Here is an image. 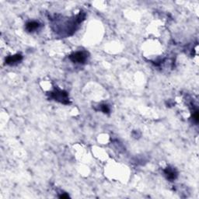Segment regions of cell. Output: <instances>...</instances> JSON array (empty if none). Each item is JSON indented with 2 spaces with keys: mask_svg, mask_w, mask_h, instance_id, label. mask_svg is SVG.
I'll use <instances>...</instances> for the list:
<instances>
[{
  "mask_svg": "<svg viewBox=\"0 0 199 199\" xmlns=\"http://www.w3.org/2000/svg\"><path fill=\"white\" fill-rule=\"evenodd\" d=\"M51 96L53 99L55 100V101L62 103V104H68L69 103L68 94L67 93L65 92V91L56 90H54V92L51 93Z\"/></svg>",
  "mask_w": 199,
  "mask_h": 199,
  "instance_id": "cell-1",
  "label": "cell"
},
{
  "mask_svg": "<svg viewBox=\"0 0 199 199\" xmlns=\"http://www.w3.org/2000/svg\"><path fill=\"white\" fill-rule=\"evenodd\" d=\"M69 58L73 62L84 63L87 58V54L84 51H77V52L71 54Z\"/></svg>",
  "mask_w": 199,
  "mask_h": 199,
  "instance_id": "cell-2",
  "label": "cell"
},
{
  "mask_svg": "<svg viewBox=\"0 0 199 199\" xmlns=\"http://www.w3.org/2000/svg\"><path fill=\"white\" fill-rule=\"evenodd\" d=\"M164 173L165 174H166L167 179L171 180V181L174 180L175 178L177 177V171L175 170V169H173V168L172 167H169V166L165 169Z\"/></svg>",
  "mask_w": 199,
  "mask_h": 199,
  "instance_id": "cell-3",
  "label": "cell"
},
{
  "mask_svg": "<svg viewBox=\"0 0 199 199\" xmlns=\"http://www.w3.org/2000/svg\"><path fill=\"white\" fill-rule=\"evenodd\" d=\"M22 60V56L20 54H16L13 56H10L6 59V63L8 65H13L19 62Z\"/></svg>",
  "mask_w": 199,
  "mask_h": 199,
  "instance_id": "cell-4",
  "label": "cell"
},
{
  "mask_svg": "<svg viewBox=\"0 0 199 199\" xmlns=\"http://www.w3.org/2000/svg\"><path fill=\"white\" fill-rule=\"evenodd\" d=\"M38 26H39V23H38V22L31 21L26 23V30H28L29 32H31L33 31V30H37V29L38 28Z\"/></svg>",
  "mask_w": 199,
  "mask_h": 199,
  "instance_id": "cell-5",
  "label": "cell"
},
{
  "mask_svg": "<svg viewBox=\"0 0 199 199\" xmlns=\"http://www.w3.org/2000/svg\"><path fill=\"white\" fill-rule=\"evenodd\" d=\"M101 109L104 113H109V111H110V109H109L108 106L106 105V104H103V105H101Z\"/></svg>",
  "mask_w": 199,
  "mask_h": 199,
  "instance_id": "cell-6",
  "label": "cell"
},
{
  "mask_svg": "<svg viewBox=\"0 0 199 199\" xmlns=\"http://www.w3.org/2000/svg\"><path fill=\"white\" fill-rule=\"evenodd\" d=\"M61 198H68L69 197V195H66V194H62V195L60 196Z\"/></svg>",
  "mask_w": 199,
  "mask_h": 199,
  "instance_id": "cell-7",
  "label": "cell"
}]
</instances>
